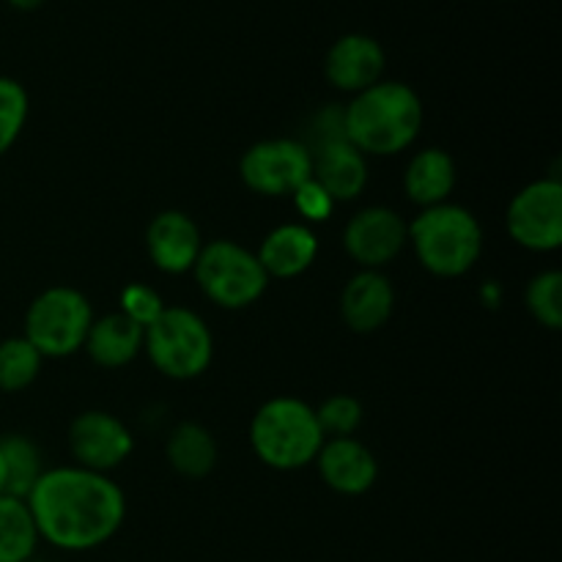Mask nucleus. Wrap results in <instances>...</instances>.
<instances>
[{"label": "nucleus", "mask_w": 562, "mask_h": 562, "mask_svg": "<svg viewBox=\"0 0 562 562\" xmlns=\"http://www.w3.org/2000/svg\"><path fill=\"white\" fill-rule=\"evenodd\" d=\"M93 324L91 302L86 294L69 285H55L42 291L25 313L22 338L42 357H71L86 346L88 329Z\"/></svg>", "instance_id": "6"}, {"label": "nucleus", "mask_w": 562, "mask_h": 562, "mask_svg": "<svg viewBox=\"0 0 562 562\" xmlns=\"http://www.w3.org/2000/svg\"><path fill=\"white\" fill-rule=\"evenodd\" d=\"M393 311V283L379 269H362V272H357L344 285V294H340V316H344L346 327L355 329V333H376V329H382L390 322Z\"/></svg>", "instance_id": "15"}, {"label": "nucleus", "mask_w": 562, "mask_h": 562, "mask_svg": "<svg viewBox=\"0 0 562 562\" xmlns=\"http://www.w3.org/2000/svg\"><path fill=\"white\" fill-rule=\"evenodd\" d=\"M291 198H294L296 212H300L307 223H324V220L333 217L335 212V201L313 176L307 181H302V184L291 192Z\"/></svg>", "instance_id": "28"}, {"label": "nucleus", "mask_w": 562, "mask_h": 562, "mask_svg": "<svg viewBox=\"0 0 562 562\" xmlns=\"http://www.w3.org/2000/svg\"><path fill=\"white\" fill-rule=\"evenodd\" d=\"M456 187V162L445 148H423L412 157L404 173V190L420 209L448 203Z\"/></svg>", "instance_id": "19"}, {"label": "nucleus", "mask_w": 562, "mask_h": 562, "mask_svg": "<svg viewBox=\"0 0 562 562\" xmlns=\"http://www.w3.org/2000/svg\"><path fill=\"white\" fill-rule=\"evenodd\" d=\"M313 179L329 192L335 203L355 201L368 184L366 154L357 151L346 137L316 143L311 148Z\"/></svg>", "instance_id": "16"}, {"label": "nucleus", "mask_w": 562, "mask_h": 562, "mask_svg": "<svg viewBox=\"0 0 562 562\" xmlns=\"http://www.w3.org/2000/svg\"><path fill=\"white\" fill-rule=\"evenodd\" d=\"M165 456H168V464L181 477L201 481L217 467V442H214L209 428H203L201 423L187 420L170 431Z\"/></svg>", "instance_id": "20"}, {"label": "nucleus", "mask_w": 562, "mask_h": 562, "mask_svg": "<svg viewBox=\"0 0 562 562\" xmlns=\"http://www.w3.org/2000/svg\"><path fill=\"white\" fill-rule=\"evenodd\" d=\"M38 538L64 552H88L121 530L126 499L119 483L82 467L42 472L25 497Z\"/></svg>", "instance_id": "1"}, {"label": "nucleus", "mask_w": 562, "mask_h": 562, "mask_svg": "<svg viewBox=\"0 0 562 562\" xmlns=\"http://www.w3.org/2000/svg\"><path fill=\"white\" fill-rule=\"evenodd\" d=\"M0 494H5V459H3V450H0Z\"/></svg>", "instance_id": "30"}, {"label": "nucleus", "mask_w": 562, "mask_h": 562, "mask_svg": "<svg viewBox=\"0 0 562 562\" xmlns=\"http://www.w3.org/2000/svg\"><path fill=\"white\" fill-rule=\"evenodd\" d=\"M318 256V239L307 225L289 223L269 231L261 241L258 261H261L267 278L289 280L307 272Z\"/></svg>", "instance_id": "17"}, {"label": "nucleus", "mask_w": 562, "mask_h": 562, "mask_svg": "<svg viewBox=\"0 0 562 562\" xmlns=\"http://www.w3.org/2000/svg\"><path fill=\"white\" fill-rule=\"evenodd\" d=\"M527 311L532 313L541 327L558 333L562 327V274L558 269L536 274L527 285Z\"/></svg>", "instance_id": "24"}, {"label": "nucleus", "mask_w": 562, "mask_h": 562, "mask_svg": "<svg viewBox=\"0 0 562 562\" xmlns=\"http://www.w3.org/2000/svg\"><path fill=\"white\" fill-rule=\"evenodd\" d=\"M316 420L324 439L351 437L362 423V404L355 395H333L316 409Z\"/></svg>", "instance_id": "26"}, {"label": "nucleus", "mask_w": 562, "mask_h": 562, "mask_svg": "<svg viewBox=\"0 0 562 562\" xmlns=\"http://www.w3.org/2000/svg\"><path fill=\"white\" fill-rule=\"evenodd\" d=\"M409 241V223L395 209L368 206L346 223L344 247L362 269L387 267Z\"/></svg>", "instance_id": "10"}, {"label": "nucleus", "mask_w": 562, "mask_h": 562, "mask_svg": "<svg viewBox=\"0 0 562 562\" xmlns=\"http://www.w3.org/2000/svg\"><path fill=\"white\" fill-rule=\"evenodd\" d=\"M239 173L247 190L258 192V195H291L302 181L313 176L311 148L291 137L261 140L241 154Z\"/></svg>", "instance_id": "8"}, {"label": "nucleus", "mask_w": 562, "mask_h": 562, "mask_svg": "<svg viewBox=\"0 0 562 562\" xmlns=\"http://www.w3.org/2000/svg\"><path fill=\"white\" fill-rule=\"evenodd\" d=\"M423 102L417 91L398 80H379L355 93L344 108V135L368 157H393L417 140Z\"/></svg>", "instance_id": "2"}, {"label": "nucleus", "mask_w": 562, "mask_h": 562, "mask_svg": "<svg viewBox=\"0 0 562 562\" xmlns=\"http://www.w3.org/2000/svg\"><path fill=\"white\" fill-rule=\"evenodd\" d=\"M165 307L168 305L159 300V294L151 289V285L130 283L124 291H121V313L143 329L151 327Z\"/></svg>", "instance_id": "27"}, {"label": "nucleus", "mask_w": 562, "mask_h": 562, "mask_svg": "<svg viewBox=\"0 0 562 562\" xmlns=\"http://www.w3.org/2000/svg\"><path fill=\"white\" fill-rule=\"evenodd\" d=\"M9 5L20 11H36L38 5H44V0H9Z\"/></svg>", "instance_id": "29"}, {"label": "nucleus", "mask_w": 562, "mask_h": 562, "mask_svg": "<svg viewBox=\"0 0 562 562\" xmlns=\"http://www.w3.org/2000/svg\"><path fill=\"white\" fill-rule=\"evenodd\" d=\"M38 541L42 538L25 499L0 494V562H27Z\"/></svg>", "instance_id": "21"}, {"label": "nucleus", "mask_w": 562, "mask_h": 562, "mask_svg": "<svg viewBox=\"0 0 562 562\" xmlns=\"http://www.w3.org/2000/svg\"><path fill=\"white\" fill-rule=\"evenodd\" d=\"M318 475L333 492L357 497V494L371 492L379 477V464L371 450L355 437L324 439L322 450L316 456Z\"/></svg>", "instance_id": "14"}, {"label": "nucleus", "mask_w": 562, "mask_h": 562, "mask_svg": "<svg viewBox=\"0 0 562 562\" xmlns=\"http://www.w3.org/2000/svg\"><path fill=\"white\" fill-rule=\"evenodd\" d=\"M201 231L184 212H159L146 228V250L154 267L165 274H184L195 267L201 252Z\"/></svg>", "instance_id": "13"}, {"label": "nucleus", "mask_w": 562, "mask_h": 562, "mask_svg": "<svg viewBox=\"0 0 562 562\" xmlns=\"http://www.w3.org/2000/svg\"><path fill=\"white\" fill-rule=\"evenodd\" d=\"M27 121V91L11 77H0V157L22 135Z\"/></svg>", "instance_id": "25"}, {"label": "nucleus", "mask_w": 562, "mask_h": 562, "mask_svg": "<svg viewBox=\"0 0 562 562\" xmlns=\"http://www.w3.org/2000/svg\"><path fill=\"white\" fill-rule=\"evenodd\" d=\"M387 66L384 47L368 33H346L329 47L324 58V75L329 86L344 93H360L376 86Z\"/></svg>", "instance_id": "12"}, {"label": "nucleus", "mask_w": 562, "mask_h": 562, "mask_svg": "<svg viewBox=\"0 0 562 562\" xmlns=\"http://www.w3.org/2000/svg\"><path fill=\"white\" fill-rule=\"evenodd\" d=\"M409 241L426 272L437 278H461L481 258L483 228L470 209L439 203L423 209L412 220Z\"/></svg>", "instance_id": "3"}, {"label": "nucleus", "mask_w": 562, "mask_h": 562, "mask_svg": "<svg viewBox=\"0 0 562 562\" xmlns=\"http://www.w3.org/2000/svg\"><path fill=\"white\" fill-rule=\"evenodd\" d=\"M135 439L130 428L108 412H82L69 426V450L82 470L108 472L130 459Z\"/></svg>", "instance_id": "11"}, {"label": "nucleus", "mask_w": 562, "mask_h": 562, "mask_svg": "<svg viewBox=\"0 0 562 562\" xmlns=\"http://www.w3.org/2000/svg\"><path fill=\"white\" fill-rule=\"evenodd\" d=\"M143 335L146 329L130 322L124 313H108L102 318H93L86 338V351L97 366L124 368L140 355Z\"/></svg>", "instance_id": "18"}, {"label": "nucleus", "mask_w": 562, "mask_h": 562, "mask_svg": "<svg viewBox=\"0 0 562 562\" xmlns=\"http://www.w3.org/2000/svg\"><path fill=\"white\" fill-rule=\"evenodd\" d=\"M0 450H3L5 459V494L16 499H25L44 472L42 453L22 434H9V437L0 439Z\"/></svg>", "instance_id": "22"}, {"label": "nucleus", "mask_w": 562, "mask_h": 562, "mask_svg": "<svg viewBox=\"0 0 562 562\" xmlns=\"http://www.w3.org/2000/svg\"><path fill=\"white\" fill-rule=\"evenodd\" d=\"M148 360L168 379H195L206 373L214 357V340L206 322L187 307H165L143 335Z\"/></svg>", "instance_id": "5"}, {"label": "nucleus", "mask_w": 562, "mask_h": 562, "mask_svg": "<svg viewBox=\"0 0 562 562\" xmlns=\"http://www.w3.org/2000/svg\"><path fill=\"white\" fill-rule=\"evenodd\" d=\"M192 272H195L203 294L225 311H241V307L256 305L269 285L256 252L231 239H217L201 247Z\"/></svg>", "instance_id": "7"}, {"label": "nucleus", "mask_w": 562, "mask_h": 562, "mask_svg": "<svg viewBox=\"0 0 562 562\" xmlns=\"http://www.w3.org/2000/svg\"><path fill=\"white\" fill-rule=\"evenodd\" d=\"M44 357L25 338H5L0 344V390L20 393L36 382Z\"/></svg>", "instance_id": "23"}, {"label": "nucleus", "mask_w": 562, "mask_h": 562, "mask_svg": "<svg viewBox=\"0 0 562 562\" xmlns=\"http://www.w3.org/2000/svg\"><path fill=\"white\" fill-rule=\"evenodd\" d=\"M505 225L516 245L532 252H552L562 245V184L538 179L508 203Z\"/></svg>", "instance_id": "9"}, {"label": "nucleus", "mask_w": 562, "mask_h": 562, "mask_svg": "<svg viewBox=\"0 0 562 562\" xmlns=\"http://www.w3.org/2000/svg\"><path fill=\"white\" fill-rule=\"evenodd\" d=\"M250 445L272 470L291 472L313 464L324 445L316 409L289 395L267 401L250 423Z\"/></svg>", "instance_id": "4"}]
</instances>
